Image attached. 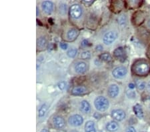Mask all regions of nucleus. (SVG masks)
Returning a JSON list of instances; mask_svg holds the SVG:
<instances>
[{
    "mask_svg": "<svg viewBox=\"0 0 150 132\" xmlns=\"http://www.w3.org/2000/svg\"><path fill=\"white\" fill-rule=\"evenodd\" d=\"M125 112L122 109H114L113 110L112 112V117L113 119L116 120V121H122L125 119Z\"/></svg>",
    "mask_w": 150,
    "mask_h": 132,
    "instance_id": "0eeeda50",
    "label": "nucleus"
},
{
    "mask_svg": "<svg viewBox=\"0 0 150 132\" xmlns=\"http://www.w3.org/2000/svg\"><path fill=\"white\" fill-rule=\"evenodd\" d=\"M137 88L139 90H143L146 88V83L142 81H138L137 82Z\"/></svg>",
    "mask_w": 150,
    "mask_h": 132,
    "instance_id": "b1692460",
    "label": "nucleus"
},
{
    "mask_svg": "<svg viewBox=\"0 0 150 132\" xmlns=\"http://www.w3.org/2000/svg\"><path fill=\"white\" fill-rule=\"evenodd\" d=\"M120 89L119 87L116 84H112L109 87L108 90V94L110 97L114 98L117 97V95L119 94Z\"/></svg>",
    "mask_w": 150,
    "mask_h": 132,
    "instance_id": "1a4fd4ad",
    "label": "nucleus"
},
{
    "mask_svg": "<svg viewBox=\"0 0 150 132\" xmlns=\"http://www.w3.org/2000/svg\"><path fill=\"white\" fill-rule=\"evenodd\" d=\"M83 4H86V5H88V4H92V3H93V1H83Z\"/></svg>",
    "mask_w": 150,
    "mask_h": 132,
    "instance_id": "c85d7f7f",
    "label": "nucleus"
},
{
    "mask_svg": "<svg viewBox=\"0 0 150 132\" xmlns=\"http://www.w3.org/2000/svg\"><path fill=\"white\" fill-rule=\"evenodd\" d=\"M77 50L76 49H75V48H73V49H69V51L67 52V54L69 57H74L77 55Z\"/></svg>",
    "mask_w": 150,
    "mask_h": 132,
    "instance_id": "4be33fe9",
    "label": "nucleus"
},
{
    "mask_svg": "<svg viewBox=\"0 0 150 132\" xmlns=\"http://www.w3.org/2000/svg\"><path fill=\"white\" fill-rule=\"evenodd\" d=\"M69 15L74 19H78L82 15V9L78 4L72 5L69 9Z\"/></svg>",
    "mask_w": 150,
    "mask_h": 132,
    "instance_id": "7ed1b4c3",
    "label": "nucleus"
},
{
    "mask_svg": "<svg viewBox=\"0 0 150 132\" xmlns=\"http://www.w3.org/2000/svg\"><path fill=\"white\" fill-rule=\"evenodd\" d=\"M126 132H136V131H135V128H133V127H129V128H127Z\"/></svg>",
    "mask_w": 150,
    "mask_h": 132,
    "instance_id": "393cba45",
    "label": "nucleus"
},
{
    "mask_svg": "<svg viewBox=\"0 0 150 132\" xmlns=\"http://www.w3.org/2000/svg\"><path fill=\"white\" fill-rule=\"evenodd\" d=\"M85 132H96L95 128V124L92 121L86 122L85 126Z\"/></svg>",
    "mask_w": 150,
    "mask_h": 132,
    "instance_id": "f3484780",
    "label": "nucleus"
},
{
    "mask_svg": "<svg viewBox=\"0 0 150 132\" xmlns=\"http://www.w3.org/2000/svg\"><path fill=\"white\" fill-rule=\"evenodd\" d=\"M75 70L77 73H83L87 70V64L83 61H80L77 63L75 66Z\"/></svg>",
    "mask_w": 150,
    "mask_h": 132,
    "instance_id": "f8f14e48",
    "label": "nucleus"
},
{
    "mask_svg": "<svg viewBox=\"0 0 150 132\" xmlns=\"http://www.w3.org/2000/svg\"><path fill=\"white\" fill-rule=\"evenodd\" d=\"M132 69L135 75L139 76H146L150 70V65L146 60H137L134 64Z\"/></svg>",
    "mask_w": 150,
    "mask_h": 132,
    "instance_id": "f257e3e1",
    "label": "nucleus"
},
{
    "mask_svg": "<svg viewBox=\"0 0 150 132\" xmlns=\"http://www.w3.org/2000/svg\"><path fill=\"white\" fill-rule=\"evenodd\" d=\"M60 47H61V48L63 49H66L67 47V44H66V43H61V44H60Z\"/></svg>",
    "mask_w": 150,
    "mask_h": 132,
    "instance_id": "a878e982",
    "label": "nucleus"
},
{
    "mask_svg": "<svg viewBox=\"0 0 150 132\" xmlns=\"http://www.w3.org/2000/svg\"><path fill=\"white\" fill-rule=\"evenodd\" d=\"M134 112L136 115V116L139 119H142L144 117V111L142 106L139 104H136L134 107Z\"/></svg>",
    "mask_w": 150,
    "mask_h": 132,
    "instance_id": "2eb2a0df",
    "label": "nucleus"
},
{
    "mask_svg": "<svg viewBox=\"0 0 150 132\" xmlns=\"http://www.w3.org/2000/svg\"><path fill=\"white\" fill-rule=\"evenodd\" d=\"M117 37V33L113 31L106 33L105 35L103 36V41L105 45H111L113 42H115L116 38Z\"/></svg>",
    "mask_w": 150,
    "mask_h": 132,
    "instance_id": "20e7f679",
    "label": "nucleus"
},
{
    "mask_svg": "<svg viewBox=\"0 0 150 132\" xmlns=\"http://www.w3.org/2000/svg\"><path fill=\"white\" fill-rule=\"evenodd\" d=\"M106 129L110 132H114L119 129V125L114 121H110L106 125Z\"/></svg>",
    "mask_w": 150,
    "mask_h": 132,
    "instance_id": "ddd939ff",
    "label": "nucleus"
},
{
    "mask_svg": "<svg viewBox=\"0 0 150 132\" xmlns=\"http://www.w3.org/2000/svg\"><path fill=\"white\" fill-rule=\"evenodd\" d=\"M48 109V105L47 104H43L41 107L39 109V114H38V116L39 117H43L45 116V114Z\"/></svg>",
    "mask_w": 150,
    "mask_h": 132,
    "instance_id": "a211bd4d",
    "label": "nucleus"
},
{
    "mask_svg": "<svg viewBox=\"0 0 150 132\" xmlns=\"http://www.w3.org/2000/svg\"><path fill=\"white\" fill-rule=\"evenodd\" d=\"M65 83L64 82V81H62V82H61L59 83V88L61 89V90H64V88H65Z\"/></svg>",
    "mask_w": 150,
    "mask_h": 132,
    "instance_id": "bb28decb",
    "label": "nucleus"
},
{
    "mask_svg": "<svg viewBox=\"0 0 150 132\" xmlns=\"http://www.w3.org/2000/svg\"><path fill=\"white\" fill-rule=\"evenodd\" d=\"M94 105L98 111L105 112L110 106V103L105 97L103 96H99L94 101Z\"/></svg>",
    "mask_w": 150,
    "mask_h": 132,
    "instance_id": "f03ea898",
    "label": "nucleus"
},
{
    "mask_svg": "<svg viewBox=\"0 0 150 132\" xmlns=\"http://www.w3.org/2000/svg\"><path fill=\"white\" fill-rule=\"evenodd\" d=\"M103 47L101 45H98V46L96 47V50H98V51H101V50H102Z\"/></svg>",
    "mask_w": 150,
    "mask_h": 132,
    "instance_id": "cd10ccee",
    "label": "nucleus"
},
{
    "mask_svg": "<svg viewBox=\"0 0 150 132\" xmlns=\"http://www.w3.org/2000/svg\"><path fill=\"white\" fill-rule=\"evenodd\" d=\"M129 88H131V89H134L135 88V85H134V84H133V83H129Z\"/></svg>",
    "mask_w": 150,
    "mask_h": 132,
    "instance_id": "c756f323",
    "label": "nucleus"
},
{
    "mask_svg": "<svg viewBox=\"0 0 150 132\" xmlns=\"http://www.w3.org/2000/svg\"><path fill=\"white\" fill-rule=\"evenodd\" d=\"M81 57L83 59H88L91 57V54L89 51L83 52L81 53Z\"/></svg>",
    "mask_w": 150,
    "mask_h": 132,
    "instance_id": "5701e85b",
    "label": "nucleus"
},
{
    "mask_svg": "<svg viewBox=\"0 0 150 132\" xmlns=\"http://www.w3.org/2000/svg\"><path fill=\"white\" fill-rule=\"evenodd\" d=\"M41 132H49V131H48L46 129H43L41 131Z\"/></svg>",
    "mask_w": 150,
    "mask_h": 132,
    "instance_id": "7c9ffc66",
    "label": "nucleus"
},
{
    "mask_svg": "<svg viewBox=\"0 0 150 132\" xmlns=\"http://www.w3.org/2000/svg\"><path fill=\"white\" fill-rule=\"evenodd\" d=\"M114 56L120 61L123 62L125 61V59H126V53H125V49L123 47H118L113 52Z\"/></svg>",
    "mask_w": 150,
    "mask_h": 132,
    "instance_id": "6e6552de",
    "label": "nucleus"
},
{
    "mask_svg": "<svg viewBox=\"0 0 150 132\" xmlns=\"http://www.w3.org/2000/svg\"><path fill=\"white\" fill-rule=\"evenodd\" d=\"M42 7L43 11L47 14H50L54 9V4L52 1H45L42 4Z\"/></svg>",
    "mask_w": 150,
    "mask_h": 132,
    "instance_id": "9d476101",
    "label": "nucleus"
},
{
    "mask_svg": "<svg viewBox=\"0 0 150 132\" xmlns=\"http://www.w3.org/2000/svg\"><path fill=\"white\" fill-rule=\"evenodd\" d=\"M81 109L84 113H89L90 111V105L87 101L84 100L81 102Z\"/></svg>",
    "mask_w": 150,
    "mask_h": 132,
    "instance_id": "6ab92c4d",
    "label": "nucleus"
},
{
    "mask_svg": "<svg viewBox=\"0 0 150 132\" xmlns=\"http://www.w3.org/2000/svg\"><path fill=\"white\" fill-rule=\"evenodd\" d=\"M69 124L71 125V126H73L75 127L79 126L83 124V119L81 116L79 115H73L71 117H69L68 119Z\"/></svg>",
    "mask_w": 150,
    "mask_h": 132,
    "instance_id": "423d86ee",
    "label": "nucleus"
},
{
    "mask_svg": "<svg viewBox=\"0 0 150 132\" xmlns=\"http://www.w3.org/2000/svg\"><path fill=\"white\" fill-rule=\"evenodd\" d=\"M127 70L124 67L120 66L113 69L112 75L116 79H122L127 75Z\"/></svg>",
    "mask_w": 150,
    "mask_h": 132,
    "instance_id": "39448f33",
    "label": "nucleus"
},
{
    "mask_svg": "<svg viewBox=\"0 0 150 132\" xmlns=\"http://www.w3.org/2000/svg\"><path fill=\"white\" fill-rule=\"evenodd\" d=\"M53 123H54V126L56 127L57 128L61 129L62 128H64L66 122H65V120L63 117L60 116H55L54 117V119H53Z\"/></svg>",
    "mask_w": 150,
    "mask_h": 132,
    "instance_id": "9b49d317",
    "label": "nucleus"
},
{
    "mask_svg": "<svg viewBox=\"0 0 150 132\" xmlns=\"http://www.w3.org/2000/svg\"><path fill=\"white\" fill-rule=\"evenodd\" d=\"M87 92V89L84 86H78L75 87L72 90V93L74 95H83Z\"/></svg>",
    "mask_w": 150,
    "mask_h": 132,
    "instance_id": "dca6fc26",
    "label": "nucleus"
},
{
    "mask_svg": "<svg viewBox=\"0 0 150 132\" xmlns=\"http://www.w3.org/2000/svg\"><path fill=\"white\" fill-rule=\"evenodd\" d=\"M46 40L44 37H40L38 41V45L40 47H44L46 45Z\"/></svg>",
    "mask_w": 150,
    "mask_h": 132,
    "instance_id": "412c9836",
    "label": "nucleus"
},
{
    "mask_svg": "<svg viewBox=\"0 0 150 132\" xmlns=\"http://www.w3.org/2000/svg\"><path fill=\"white\" fill-rule=\"evenodd\" d=\"M79 32L76 29H71L67 33V38L69 41L74 40L78 36Z\"/></svg>",
    "mask_w": 150,
    "mask_h": 132,
    "instance_id": "4468645a",
    "label": "nucleus"
},
{
    "mask_svg": "<svg viewBox=\"0 0 150 132\" xmlns=\"http://www.w3.org/2000/svg\"><path fill=\"white\" fill-rule=\"evenodd\" d=\"M100 59L105 62H110L112 60V56L109 53H103L100 56Z\"/></svg>",
    "mask_w": 150,
    "mask_h": 132,
    "instance_id": "aec40b11",
    "label": "nucleus"
}]
</instances>
